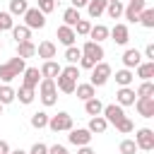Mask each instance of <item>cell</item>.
Returning a JSON list of instances; mask_svg holds the SVG:
<instances>
[{
	"mask_svg": "<svg viewBox=\"0 0 154 154\" xmlns=\"http://www.w3.org/2000/svg\"><path fill=\"white\" fill-rule=\"evenodd\" d=\"M38 99H41V103L48 108V106H53L55 101H58V89H55V79H48V77H41V82H38Z\"/></svg>",
	"mask_w": 154,
	"mask_h": 154,
	"instance_id": "6da1fadb",
	"label": "cell"
},
{
	"mask_svg": "<svg viewBox=\"0 0 154 154\" xmlns=\"http://www.w3.org/2000/svg\"><path fill=\"white\" fill-rule=\"evenodd\" d=\"M46 128H51L53 132H67L72 128V116L67 111H60L58 116H48V125Z\"/></svg>",
	"mask_w": 154,
	"mask_h": 154,
	"instance_id": "7a4b0ae2",
	"label": "cell"
},
{
	"mask_svg": "<svg viewBox=\"0 0 154 154\" xmlns=\"http://www.w3.org/2000/svg\"><path fill=\"white\" fill-rule=\"evenodd\" d=\"M108 77H111V65L101 60V63H96V65L91 67V79H89V82H91L94 87H103V84L108 82Z\"/></svg>",
	"mask_w": 154,
	"mask_h": 154,
	"instance_id": "3957f363",
	"label": "cell"
},
{
	"mask_svg": "<svg viewBox=\"0 0 154 154\" xmlns=\"http://www.w3.org/2000/svg\"><path fill=\"white\" fill-rule=\"evenodd\" d=\"M147 7V0H128V5L123 7V17L130 22V24H137L140 19V12Z\"/></svg>",
	"mask_w": 154,
	"mask_h": 154,
	"instance_id": "277c9868",
	"label": "cell"
},
{
	"mask_svg": "<svg viewBox=\"0 0 154 154\" xmlns=\"http://www.w3.org/2000/svg\"><path fill=\"white\" fill-rule=\"evenodd\" d=\"M22 17H24V24H26L29 29H43V26H46V14H43L38 7H29Z\"/></svg>",
	"mask_w": 154,
	"mask_h": 154,
	"instance_id": "5b68a950",
	"label": "cell"
},
{
	"mask_svg": "<svg viewBox=\"0 0 154 154\" xmlns=\"http://www.w3.org/2000/svg\"><path fill=\"white\" fill-rule=\"evenodd\" d=\"M135 144H137V149H142V152H152V149H154V130L140 128V130L135 132Z\"/></svg>",
	"mask_w": 154,
	"mask_h": 154,
	"instance_id": "8992f818",
	"label": "cell"
},
{
	"mask_svg": "<svg viewBox=\"0 0 154 154\" xmlns=\"http://www.w3.org/2000/svg\"><path fill=\"white\" fill-rule=\"evenodd\" d=\"M67 132H70L67 140H70V144H75V147H84V144H89L91 137H94L87 128H70Z\"/></svg>",
	"mask_w": 154,
	"mask_h": 154,
	"instance_id": "52a82bcc",
	"label": "cell"
},
{
	"mask_svg": "<svg viewBox=\"0 0 154 154\" xmlns=\"http://www.w3.org/2000/svg\"><path fill=\"white\" fill-rule=\"evenodd\" d=\"M79 51H82V55H84V58H89V60H94V63H101V60H103V55H106V53H103V46H101V43H96V41H87Z\"/></svg>",
	"mask_w": 154,
	"mask_h": 154,
	"instance_id": "ba28073f",
	"label": "cell"
},
{
	"mask_svg": "<svg viewBox=\"0 0 154 154\" xmlns=\"http://www.w3.org/2000/svg\"><path fill=\"white\" fill-rule=\"evenodd\" d=\"M132 106L142 118H154V96H137Z\"/></svg>",
	"mask_w": 154,
	"mask_h": 154,
	"instance_id": "9c48e42d",
	"label": "cell"
},
{
	"mask_svg": "<svg viewBox=\"0 0 154 154\" xmlns=\"http://www.w3.org/2000/svg\"><path fill=\"white\" fill-rule=\"evenodd\" d=\"M101 116L108 120V125H116L120 118H125V111H123V106H118V103H108V106H103Z\"/></svg>",
	"mask_w": 154,
	"mask_h": 154,
	"instance_id": "30bf717a",
	"label": "cell"
},
{
	"mask_svg": "<svg viewBox=\"0 0 154 154\" xmlns=\"http://www.w3.org/2000/svg\"><path fill=\"white\" fill-rule=\"evenodd\" d=\"M108 36H111L118 46H125V43L130 41V29H128V24H116L113 29H108Z\"/></svg>",
	"mask_w": 154,
	"mask_h": 154,
	"instance_id": "8fae6325",
	"label": "cell"
},
{
	"mask_svg": "<svg viewBox=\"0 0 154 154\" xmlns=\"http://www.w3.org/2000/svg\"><path fill=\"white\" fill-rule=\"evenodd\" d=\"M135 99H137V94H135L132 87H120V89L116 91V103L123 106V108H125V106H132Z\"/></svg>",
	"mask_w": 154,
	"mask_h": 154,
	"instance_id": "7c38bea8",
	"label": "cell"
},
{
	"mask_svg": "<svg viewBox=\"0 0 154 154\" xmlns=\"http://www.w3.org/2000/svg\"><path fill=\"white\" fill-rule=\"evenodd\" d=\"M55 36H58V41H60L65 48H67V46H75V41H77V34H75V29H72V26H65V24H60V26H58Z\"/></svg>",
	"mask_w": 154,
	"mask_h": 154,
	"instance_id": "4fadbf2b",
	"label": "cell"
},
{
	"mask_svg": "<svg viewBox=\"0 0 154 154\" xmlns=\"http://www.w3.org/2000/svg\"><path fill=\"white\" fill-rule=\"evenodd\" d=\"M55 53H58V48H55V43H53V41H41V43L36 46V55H38V58H43V60H53V58H55Z\"/></svg>",
	"mask_w": 154,
	"mask_h": 154,
	"instance_id": "5bb4252c",
	"label": "cell"
},
{
	"mask_svg": "<svg viewBox=\"0 0 154 154\" xmlns=\"http://www.w3.org/2000/svg\"><path fill=\"white\" fill-rule=\"evenodd\" d=\"M140 63H142V53H140L137 48H128V51L123 53V65H125L128 70H135Z\"/></svg>",
	"mask_w": 154,
	"mask_h": 154,
	"instance_id": "9a60e30c",
	"label": "cell"
},
{
	"mask_svg": "<svg viewBox=\"0 0 154 154\" xmlns=\"http://www.w3.org/2000/svg\"><path fill=\"white\" fill-rule=\"evenodd\" d=\"M14 99H19V103L29 106V103L36 99V89H34V87H26V84H22L19 89H14Z\"/></svg>",
	"mask_w": 154,
	"mask_h": 154,
	"instance_id": "2e32d148",
	"label": "cell"
},
{
	"mask_svg": "<svg viewBox=\"0 0 154 154\" xmlns=\"http://www.w3.org/2000/svg\"><path fill=\"white\" fill-rule=\"evenodd\" d=\"M87 130H89L91 135H103V132L108 130V120H106L103 116H91V120H89Z\"/></svg>",
	"mask_w": 154,
	"mask_h": 154,
	"instance_id": "e0dca14e",
	"label": "cell"
},
{
	"mask_svg": "<svg viewBox=\"0 0 154 154\" xmlns=\"http://www.w3.org/2000/svg\"><path fill=\"white\" fill-rule=\"evenodd\" d=\"M60 63H55V60H43V65H41V77H48V79H55L58 75H60Z\"/></svg>",
	"mask_w": 154,
	"mask_h": 154,
	"instance_id": "ac0fdd59",
	"label": "cell"
},
{
	"mask_svg": "<svg viewBox=\"0 0 154 154\" xmlns=\"http://www.w3.org/2000/svg\"><path fill=\"white\" fill-rule=\"evenodd\" d=\"M75 87H77V82H75V79H70L67 75H63V72H60V75L55 77V89H58V91H63V94H72V91H75Z\"/></svg>",
	"mask_w": 154,
	"mask_h": 154,
	"instance_id": "d6986e66",
	"label": "cell"
},
{
	"mask_svg": "<svg viewBox=\"0 0 154 154\" xmlns=\"http://www.w3.org/2000/svg\"><path fill=\"white\" fill-rule=\"evenodd\" d=\"M10 31H12V38H14L17 43H22V41H31V29H29L26 24H14Z\"/></svg>",
	"mask_w": 154,
	"mask_h": 154,
	"instance_id": "ffe728a7",
	"label": "cell"
},
{
	"mask_svg": "<svg viewBox=\"0 0 154 154\" xmlns=\"http://www.w3.org/2000/svg\"><path fill=\"white\" fill-rule=\"evenodd\" d=\"M89 41H96V43H101V41H106L108 38V26H103V24H91V29H89Z\"/></svg>",
	"mask_w": 154,
	"mask_h": 154,
	"instance_id": "44dd1931",
	"label": "cell"
},
{
	"mask_svg": "<svg viewBox=\"0 0 154 154\" xmlns=\"http://www.w3.org/2000/svg\"><path fill=\"white\" fill-rule=\"evenodd\" d=\"M22 77H24V82L22 84H26V87H38V82H41V72H38V67H26L24 72H22Z\"/></svg>",
	"mask_w": 154,
	"mask_h": 154,
	"instance_id": "7402d4cb",
	"label": "cell"
},
{
	"mask_svg": "<svg viewBox=\"0 0 154 154\" xmlns=\"http://www.w3.org/2000/svg\"><path fill=\"white\" fill-rule=\"evenodd\" d=\"M72 94H77V99H82V101H87V99H91V96H96V87H94L91 82H84V84H77Z\"/></svg>",
	"mask_w": 154,
	"mask_h": 154,
	"instance_id": "603a6c76",
	"label": "cell"
},
{
	"mask_svg": "<svg viewBox=\"0 0 154 154\" xmlns=\"http://www.w3.org/2000/svg\"><path fill=\"white\" fill-rule=\"evenodd\" d=\"M106 5H108V0H89V2H87V12H89V17H91V19H99V17L103 14Z\"/></svg>",
	"mask_w": 154,
	"mask_h": 154,
	"instance_id": "cb8c5ba5",
	"label": "cell"
},
{
	"mask_svg": "<svg viewBox=\"0 0 154 154\" xmlns=\"http://www.w3.org/2000/svg\"><path fill=\"white\" fill-rule=\"evenodd\" d=\"M17 55L19 58H34L36 55V43L34 41H22V43H17Z\"/></svg>",
	"mask_w": 154,
	"mask_h": 154,
	"instance_id": "d4e9b609",
	"label": "cell"
},
{
	"mask_svg": "<svg viewBox=\"0 0 154 154\" xmlns=\"http://www.w3.org/2000/svg\"><path fill=\"white\" fill-rule=\"evenodd\" d=\"M135 70H137V77H140L142 82H144V79H152V77H154V60L140 63V65H137Z\"/></svg>",
	"mask_w": 154,
	"mask_h": 154,
	"instance_id": "484cf974",
	"label": "cell"
},
{
	"mask_svg": "<svg viewBox=\"0 0 154 154\" xmlns=\"http://www.w3.org/2000/svg\"><path fill=\"white\" fill-rule=\"evenodd\" d=\"M79 19H82V14H79L77 7H67V10L63 12V24H65V26H75Z\"/></svg>",
	"mask_w": 154,
	"mask_h": 154,
	"instance_id": "4316f807",
	"label": "cell"
},
{
	"mask_svg": "<svg viewBox=\"0 0 154 154\" xmlns=\"http://www.w3.org/2000/svg\"><path fill=\"white\" fill-rule=\"evenodd\" d=\"M132 79H135V72H132V70H128V67L116 70V82H118L120 87H130V84H132Z\"/></svg>",
	"mask_w": 154,
	"mask_h": 154,
	"instance_id": "83f0119b",
	"label": "cell"
},
{
	"mask_svg": "<svg viewBox=\"0 0 154 154\" xmlns=\"http://www.w3.org/2000/svg\"><path fill=\"white\" fill-rule=\"evenodd\" d=\"M84 111H87V116H101L103 103H101L96 96H91V99H87V101H84Z\"/></svg>",
	"mask_w": 154,
	"mask_h": 154,
	"instance_id": "f1b7e54d",
	"label": "cell"
},
{
	"mask_svg": "<svg viewBox=\"0 0 154 154\" xmlns=\"http://www.w3.org/2000/svg\"><path fill=\"white\" fill-rule=\"evenodd\" d=\"M26 10H29V2H26V0H10V10H7V12H10L12 17H22Z\"/></svg>",
	"mask_w": 154,
	"mask_h": 154,
	"instance_id": "f546056e",
	"label": "cell"
},
{
	"mask_svg": "<svg viewBox=\"0 0 154 154\" xmlns=\"http://www.w3.org/2000/svg\"><path fill=\"white\" fill-rule=\"evenodd\" d=\"M123 7H125V5H123L120 0H116V2H108L103 12H106L111 19H120V17H123Z\"/></svg>",
	"mask_w": 154,
	"mask_h": 154,
	"instance_id": "4dcf8cb0",
	"label": "cell"
},
{
	"mask_svg": "<svg viewBox=\"0 0 154 154\" xmlns=\"http://www.w3.org/2000/svg\"><path fill=\"white\" fill-rule=\"evenodd\" d=\"M144 29H154V10L152 7H144L142 12H140V19H137Z\"/></svg>",
	"mask_w": 154,
	"mask_h": 154,
	"instance_id": "1f68e13d",
	"label": "cell"
},
{
	"mask_svg": "<svg viewBox=\"0 0 154 154\" xmlns=\"http://www.w3.org/2000/svg\"><path fill=\"white\" fill-rule=\"evenodd\" d=\"M46 125H48V113H46V111H36V113L31 116V128L43 130Z\"/></svg>",
	"mask_w": 154,
	"mask_h": 154,
	"instance_id": "d6a6232c",
	"label": "cell"
},
{
	"mask_svg": "<svg viewBox=\"0 0 154 154\" xmlns=\"http://www.w3.org/2000/svg\"><path fill=\"white\" fill-rule=\"evenodd\" d=\"M79 58H82V51H79L77 46H67V48H65V60H67V65H77Z\"/></svg>",
	"mask_w": 154,
	"mask_h": 154,
	"instance_id": "836d02e7",
	"label": "cell"
},
{
	"mask_svg": "<svg viewBox=\"0 0 154 154\" xmlns=\"http://www.w3.org/2000/svg\"><path fill=\"white\" fill-rule=\"evenodd\" d=\"M12 101H14V89H12L10 84H0V103L7 106V103H12Z\"/></svg>",
	"mask_w": 154,
	"mask_h": 154,
	"instance_id": "e575fe53",
	"label": "cell"
},
{
	"mask_svg": "<svg viewBox=\"0 0 154 154\" xmlns=\"http://www.w3.org/2000/svg\"><path fill=\"white\" fill-rule=\"evenodd\" d=\"M7 65H10L12 70H14V75H17V77H19V75H22V72L26 70V60H24V58H19V55L10 58V60H7Z\"/></svg>",
	"mask_w": 154,
	"mask_h": 154,
	"instance_id": "d590c367",
	"label": "cell"
},
{
	"mask_svg": "<svg viewBox=\"0 0 154 154\" xmlns=\"http://www.w3.org/2000/svg\"><path fill=\"white\" fill-rule=\"evenodd\" d=\"M116 130H118L120 135H128V132H132V130H135V123L125 116V118H120V120L116 123Z\"/></svg>",
	"mask_w": 154,
	"mask_h": 154,
	"instance_id": "8d00e7d4",
	"label": "cell"
},
{
	"mask_svg": "<svg viewBox=\"0 0 154 154\" xmlns=\"http://www.w3.org/2000/svg\"><path fill=\"white\" fill-rule=\"evenodd\" d=\"M135 94H137V96H154V82H152V79H144V82L137 87Z\"/></svg>",
	"mask_w": 154,
	"mask_h": 154,
	"instance_id": "74e56055",
	"label": "cell"
},
{
	"mask_svg": "<svg viewBox=\"0 0 154 154\" xmlns=\"http://www.w3.org/2000/svg\"><path fill=\"white\" fill-rule=\"evenodd\" d=\"M14 77H17V75H14V70H12L7 63H2V65H0V79H2V84H10Z\"/></svg>",
	"mask_w": 154,
	"mask_h": 154,
	"instance_id": "f35d334b",
	"label": "cell"
},
{
	"mask_svg": "<svg viewBox=\"0 0 154 154\" xmlns=\"http://www.w3.org/2000/svg\"><path fill=\"white\" fill-rule=\"evenodd\" d=\"M14 26V19L10 12H0V31H10Z\"/></svg>",
	"mask_w": 154,
	"mask_h": 154,
	"instance_id": "ab89813d",
	"label": "cell"
},
{
	"mask_svg": "<svg viewBox=\"0 0 154 154\" xmlns=\"http://www.w3.org/2000/svg\"><path fill=\"white\" fill-rule=\"evenodd\" d=\"M72 29H75V34H79V36H87V34H89V29H91V22H89V19H79V22L72 26Z\"/></svg>",
	"mask_w": 154,
	"mask_h": 154,
	"instance_id": "60d3db41",
	"label": "cell"
},
{
	"mask_svg": "<svg viewBox=\"0 0 154 154\" xmlns=\"http://www.w3.org/2000/svg\"><path fill=\"white\" fill-rule=\"evenodd\" d=\"M118 152H120V154H135V152H137L135 140H123V142H120V147H118Z\"/></svg>",
	"mask_w": 154,
	"mask_h": 154,
	"instance_id": "b9f144b4",
	"label": "cell"
},
{
	"mask_svg": "<svg viewBox=\"0 0 154 154\" xmlns=\"http://www.w3.org/2000/svg\"><path fill=\"white\" fill-rule=\"evenodd\" d=\"M36 7L43 12V14H51L55 10V0H36Z\"/></svg>",
	"mask_w": 154,
	"mask_h": 154,
	"instance_id": "7bdbcfd3",
	"label": "cell"
},
{
	"mask_svg": "<svg viewBox=\"0 0 154 154\" xmlns=\"http://www.w3.org/2000/svg\"><path fill=\"white\" fill-rule=\"evenodd\" d=\"M60 72H63V75H67V77H70V79H75V82H77V77H79V67H77V65H67V67H63Z\"/></svg>",
	"mask_w": 154,
	"mask_h": 154,
	"instance_id": "ee69618b",
	"label": "cell"
},
{
	"mask_svg": "<svg viewBox=\"0 0 154 154\" xmlns=\"http://www.w3.org/2000/svg\"><path fill=\"white\" fill-rule=\"evenodd\" d=\"M29 154H48V144H43V142H34L31 149H29Z\"/></svg>",
	"mask_w": 154,
	"mask_h": 154,
	"instance_id": "f6af8a7d",
	"label": "cell"
},
{
	"mask_svg": "<svg viewBox=\"0 0 154 154\" xmlns=\"http://www.w3.org/2000/svg\"><path fill=\"white\" fill-rule=\"evenodd\" d=\"M48 154H67V147L65 144H53V147H48Z\"/></svg>",
	"mask_w": 154,
	"mask_h": 154,
	"instance_id": "bcb514c9",
	"label": "cell"
},
{
	"mask_svg": "<svg viewBox=\"0 0 154 154\" xmlns=\"http://www.w3.org/2000/svg\"><path fill=\"white\" fill-rule=\"evenodd\" d=\"M147 60H154V43H147L144 46V53H142Z\"/></svg>",
	"mask_w": 154,
	"mask_h": 154,
	"instance_id": "7dc6e473",
	"label": "cell"
},
{
	"mask_svg": "<svg viewBox=\"0 0 154 154\" xmlns=\"http://www.w3.org/2000/svg\"><path fill=\"white\" fill-rule=\"evenodd\" d=\"M70 2H72V7L82 10V7H87V2H89V0H70Z\"/></svg>",
	"mask_w": 154,
	"mask_h": 154,
	"instance_id": "c3c4849f",
	"label": "cell"
},
{
	"mask_svg": "<svg viewBox=\"0 0 154 154\" xmlns=\"http://www.w3.org/2000/svg\"><path fill=\"white\" fill-rule=\"evenodd\" d=\"M77 154H94V149L89 144H84V147H77Z\"/></svg>",
	"mask_w": 154,
	"mask_h": 154,
	"instance_id": "681fc988",
	"label": "cell"
},
{
	"mask_svg": "<svg viewBox=\"0 0 154 154\" xmlns=\"http://www.w3.org/2000/svg\"><path fill=\"white\" fill-rule=\"evenodd\" d=\"M0 154H10V144L5 140H0Z\"/></svg>",
	"mask_w": 154,
	"mask_h": 154,
	"instance_id": "f907efd6",
	"label": "cell"
},
{
	"mask_svg": "<svg viewBox=\"0 0 154 154\" xmlns=\"http://www.w3.org/2000/svg\"><path fill=\"white\" fill-rule=\"evenodd\" d=\"M10 154H26L24 149H10Z\"/></svg>",
	"mask_w": 154,
	"mask_h": 154,
	"instance_id": "816d5d0a",
	"label": "cell"
},
{
	"mask_svg": "<svg viewBox=\"0 0 154 154\" xmlns=\"http://www.w3.org/2000/svg\"><path fill=\"white\" fill-rule=\"evenodd\" d=\"M0 116H2V103H0Z\"/></svg>",
	"mask_w": 154,
	"mask_h": 154,
	"instance_id": "f5cc1de1",
	"label": "cell"
},
{
	"mask_svg": "<svg viewBox=\"0 0 154 154\" xmlns=\"http://www.w3.org/2000/svg\"><path fill=\"white\" fill-rule=\"evenodd\" d=\"M108 2H116V0H108Z\"/></svg>",
	"mask_w": 154,
	"mask_h": 154,
	"instance_id": "db71d44e",
	"label": "cell"
}]
</instances>
